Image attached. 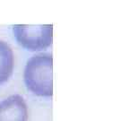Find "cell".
<instances>
[{
	"instance_id": "cell-1",
	"label": "cell",
	"mask_w": 129,
	"mask_h": 121,
	"mask_svg": "<svg viewBox=\"0 0 129 121\" xmlns=\"http://www.w3.org/2000/svg\"><path fill=\"white\" fill-rule=\"evenodd\" d=\"M52 68L53 57L50 53H40L29 58L23 73L24 83L28 90L37 96H52Z\"/></svg>"
},
{
	"instance_id": "cell-2",
	"label": "cell",
	"mask_w": 129,
	"mask_h": 121,
	"mask_svg": "<svg viewBox=\"0 0 129 121\" xmlns=\"http://www.w3.org/2000/svg\"><path fill=\"white\" fill-rule=\"evenodd\" d=\"M13 32L18 44L29 51L45 50L52 44V24H16L13 26Z\"/></svg>"
},
{
	"instance_id": "cell-3",
	"label": "cell",
	"mask_w": 129,
	"mask_h": 121,
	"mask_svg": "<svg viewBox=\"0 0 129 121\" xmlns=\"http://www.w3.org/2000/svg\"><path fill=\"white\" fill-rule=\"evenodd\" d=\"M0 121H28V108L22 96L14 94L0 101Z\"/></svg>"
},
{
	"instance_id": "cell-4",
	"label": "cell",
	"mask_w": 129,
	"mask_h": 121,
	"mask_svg": "<svg viewBox=\"0 0 129 121\" xmlns=\"http://www.w3.org/2000/svg\"><path fill=\"white\" fill-rule=\"evenodd\" d=\"M14 70V53L11 47L0 40V85L9 80Z\"/></svg>"
}]
</instances>
